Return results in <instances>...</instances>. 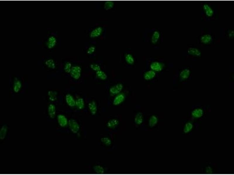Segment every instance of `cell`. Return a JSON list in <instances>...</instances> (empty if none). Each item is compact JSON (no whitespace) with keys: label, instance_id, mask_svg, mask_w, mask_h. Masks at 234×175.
<instances>
[{"label":"cell","instance_id":"16","mask_svg":"<svg viewBox=\"0 0 234 175\" xmlns=\"http://www.w3.org/2000/svg\"><path fill=\"white\" fill-rule=\"evenodd\" d=\"M49 99L51 101H55L57 99V93L56 92L53 91H49L48 92Z\"/></svg>","mask_w":234,"mask_h":175},{"label":"cell","instance_id":"18","mask_svg":"<svg viewBox=\"0 0 234 175\" xmlns=\"http://www.w3.org/2000/svg\"><path fill=\"white\" fill-rule=\"evenodd\" d=\"M188 50L189 53L192 54H199L200 53V52L199 50L196 48H189L188 49Z\"/></svg>","mask_w":234,"mask_h":175},{"label":"cell","instance_id":"1","mask_svg":"<svg viewBox=\"0 0 234 175\" xmlns=\"http://www.w3.org/2000/svg\"><path fill=\"white\" fill-rule=\"evenodd\" d=\"M81 69L79 66H74L72 67L70 72L71 76L76 80L79 79L81 76Z\"/></svg>","mask_w":234,"mask_h":175},{"label":"cell","instance_id":"21","mask_svg":"<svg viewBox=\"0 0 234 175\" xmlns=\"http://www.w3.org/2000/svg\"><path fill=\"white\" fill-rule=\"evenodd\" d=\"M72 65L70 63H66L64 67L65 72L67 73H70L72 70Z\"/></svg>","mask_w":234,"mask_h":175},{"label":"cell","instance_id":"6","mask_svg":"<svg viewBox=\"0 0 234 175\" xmlns=\"http://www.w3.org/2000/svg\"><path fill=\"white\" fill-rule=\"evenodd\" d=\"M200 41L202 43L207 44L209 43L212 41V36L210 34H207L202 36L200 38Z\"/></svg>","mask_w":234,"mask_h":175},{"label":"cell","instance_id":"17","mask_svg":"<svg viewBox=\"0 0 234 175\" xmlns=\"http://www.w3.org/2000/svg\"><path fill=\"white\" fill-rule=\"evenodd\" d=\"M159 36H160V34L157 31L155 32L153 34L152 39V43L154 44L156 43L158 41Z\"/></svg>","mask_w":234,"mask_h":175},{"label":"cell","instance_id":"10","mask_svg":"<svg viewBox=\"0 0 234 175\" xmlns=\"http://www.w3.org/2000/svg\"><path fill=\"white\" fill-rule=\"evenodd\" d=\"M21 87H22V84L20 81L17 79H15L14 86H13V90L16 93H18L20 91Z\"/></svg>","mask_w":234,"mask_h":175},{"label":"cell","instance_id":"12","mask_svg":"<svg viewBox=\"0 0 234 175\" xmlns=\"http://www.w3.org/2000/svg\"><path fill=\"white\" fill-rule=\"evenodd\" d=\"M85 105V103L83 99L79 98L76 101V105L79 109H83Z\"/></svg>","mask_w":234,"mask_h":175},{"label":"cell","instance_id":"20","mask_svg":"<svg viewBox=\"0 0 234 175\" xmlns=\"http://www.w3.org/2000/svg\"><path fill=\"white\" fill-rule=\"evenodd\" d=\"M126 59L127 62L130 64H133L134 62L133 57L131 55L128 54L126 55Z\"/></svg>","mask_w":234,"mask_h":175},{"label":"cell","instance_id":"13","mask_svg":"<svg viewBox=\"0 0 234 175\" xmlns=\"http://www.w3.org/2000/svg\"><path fill=\"white\" fill-rule=\"evenodd\" d=\"M151 68L152 70L156 71H160L162 70V66L160 63L155 62L152 64L151 66Z\"/></svg>","mask_w":234,"mask_h":175},{"label":"cell","instance_id":"11","mask_svg":"<svg viewBox=\"0 0 234 175\" xmlns=\"http://www.w3.org/2000/svg\"><path fill=\"white\" fill-rule=\"evenodd\" d=\"M7 127L6 125H4L1 128V131H0V138L2 140H3L5 139L7 131Z\"/></svg>","mask_w":234,"mask_h":175},{"label":"cell","instance_id":"15","mask_svg":"<svg viewBox=\"0 0 234 175\" xmlns=\"http://www.w3.org/2000/svg\"><path fill=\"white\" fill-rule=\"evenodd\" d=\"M155 73L153 71H149L147 72L145 74L144 77L146 80H151L154 77L155 75Z\"/></svg>","mask_w":234,"mask_h":175},{"label":"cell","instance_id":"8","mask_svg":"<svg viewBox=\"0 0 234 175\" xmlns=\"http://www.w3.org/2000/svg\"><path fill=\"white\" fill-rule=\"evenodd\" d=\"M89 110L92 114H95L96 113L97 109V105L95 102L92 101L89 104Z\"/></svg>","mask_w":234,"mask_h":175},{"label":"cell","instance_id":"7","mask_svg":"<svg viewBox=\"0 0 234 175\" xmlns=\"http://www.w3.org/2000/svg\"><path fill=\"white\" fill-rule=\"evenodd\" d=\"M49 116L51 118H54L56 114V108L54 105L51 104L48 108Z\"/></svg>","mask_w":234,"mask_h":175},{"label":"cell","instance_id":"5","mask_svg":"<svg viewBox=\"0 0 234 175\" xmlns=\"http://www.w3.org/2000/svg\"><path fill=\"white\" fill-rule=\"evenodd\" d=\"M123 86L122 84H118L112 86L110 88V91L111 93L116 94L119 93L122 91Z\"/></svg>","mask_w":234,"mask_h":175},{"label":"cell","instance_id":"22","mask_svg":"<svg viewBox=\"0 0 234 175\" xmlns=\"http://www.w3.org/2000/svg\"><path fill=\"white\" fill-rule=\"evenodd\" d=\"M91 68L92 70L96 72L101 70V68L99 65L96 64H93L91 65Z\"/></svg>","mask_w":234,"mask_h":175},{"label":"cell","instance_id":"14","mask_svg":"<svg viewBox=\"0 0 234 175\" xmlns=\"http://www.w3.org/2000/svg\"><path fill=\"white\" fill-rule=\"evenodd\" d=\"M96 74L97 77L101 80H105L107 78V75L102 71L100 70L96 72Z\"/></svg>","mask_w":234,"mask_h":175},{"label":"cell","instance_id":"19","mask_svg":"<svg viewBox=\"0 0 234 175\" xmlns=\"http://www.w3.org/2000/svg\"><path fill=\"white\" fill-rule=\"evenodd\" d=\"M46 65L49 68L51 69H54L55 68V64L53 61L52 60H49L47 61L46 62Z\"/></svg>","mask_w":234,"mask_h":175},{"label":"cell","instance_id":"3","mask_svg":"<svg viewBox=\"0 0 234 175\" xmlns=\"http://www.w3.org/2000/svg\"><path fill=\"white\" fill-rule=\"evenodd\" d=\"M66 103L71 107H74L76 105V101L73 97L70 94L66 95Z\"/></svg>","mask_w":234,"mask_h":175},{"label":"cell","instance_id":"4","mask_svg":"<svg viewBox=\"0 0 234 175\" xmlns=\"http://www.w3.org/2000/svg\"><path fill=\"white\" fill-rule=\"evenodd\" d=\"M57 120L58 123L61 126H65L68 124V120L64 115L61 114L58 115L57 116Z\"/></svg>","mask_w":234,"mask_h":175},{"label":"cell","instance_id":"9","mask_svg":"<svg viewBox=\"0 0 234 175\" xmlns=\"http://www.w3.org/2000/svg\"><path fill=\"white\" fill-rule=\"evenodd\" d=\"M124 95L122 94H119L115 98L113 101V104L115 105H118L124 101Z\"/></svg>","mask_w":234,"mask_h":175},{"label":"cell","instance_id":"2","mask_svg":"<svg viewBox=\"0 0 234 175\" xmlns=\"http://www.w3.org/2000/svg\"><path fill=\"white\" fill-rule=\"evenodd\" d=\"M204 12L207 16L211 17L214 14V10L208 4H205L203 7Z\"/></svg>","mask_w":234,"mask_h":175}]
</instances>
